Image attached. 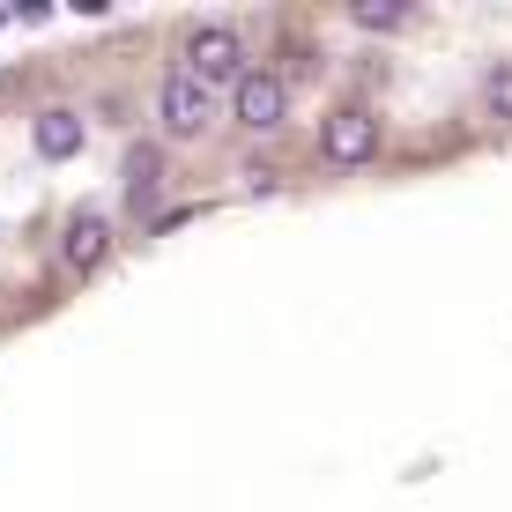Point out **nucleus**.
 Returning <instances> with one entry per match:
<instances>
[{
  "mask_svg": "<svg viewBox=\"0 0 512 512\" xmlns=\"http://www.w3.org/2000/svg\"><path fill=\"white\" fill-rule=\"evenodd\" d=\"M171 67L223 97V90H238V82H245V45H238L231 23H193L179 38V60H171Z\"/></svg>",
  "mask_w": 512,
  "mask_h": 512,
  "instance_id": "1",
  "label": "nucleus"
},
{
  "mask_svg": "<svg viewBox=\"0 0 512 512\" xmlns=\"http://www.w3.org/2000/svg\"><path fill=\"white\" fill-rule=\"evenodd\" d=\"M156 119H164V134H171V141H201V134H216V90H201L193 75L164 67V82H156Z\"/></svg>",
  "mask_w": 512,
  "mask_h": 512,
  "instance_id": "2",
  "label": "nucleus"
},
{
  "mask_svg": "<svg viewBox=\"0 0 512 512\" xmlns=\"http://www.w3.org/2000/svg\"><path fill=\"white\" fill-rule=\"evenodd\" d=\"M320 156L334 171H364L379 156V112H364V104H334L320 119Z\"/></svg>",
  "mask_w": 512,
  "mask_h": 512,
  "instance_id": "3",
  "label": "nucleus"
},
{
  "mask_svg": "<svg viewBox=\"0 0 512 512\" xmlns=\"http://www.w3.org/2000/svg\"><path fill=\"white\" fill-rule=\"evenodd\" d=\"M104 260H112V216H104V208H75V216L60 223V275L90 282Z\"/></svg>",
  "mask_w": 512,
  "mask_h": 512,
  "instance_id": "4",
  "label": "nucleus"
},
{
  "mask_svg": "<svg viewBox=\"0 0 512 512\" xmlns=\"http://www.w3.org/2000/svg\"><path fill=\"white\" fill-rule=\"evenodd\" d=\"M231 119L245 134H275L282 119H290V82L268 75V67H245V82L231 90Z\"/></svg>",
  "mask_w": 512,
  "mask_h": 512,
  "instance_id": "5",
  "label": "nucleus"
},
{
  "mask_svg": "<svg viewBox=\"0 0 512 512\" xmlns=\"http://www.w3.org/2000/svg\"><path fill=\"white\" fill-rule=\"evenodd\" d=\"M156 193H164V149H156V141H134L127 149V208L134 216H156Z\"/></svg>",
  "mask_w": 512,
  "mask_h": 512,
  "instance_id": "6",
  "label": "nucleus"
},
{
  "mask_svg": "<svg viewBox=\"0 0 512 512\" xmlns=\"http://www.w3.org/2000/svg\"><path fill=\"white\" fill-rule=\"evenodd\" d=\"M30 141H38V156H52V164H67V156L82 149V112H38V127H30Z\"/></svg>",
  "mask_w": 512,
  "mask_h": 512,
  "instance_id": "7",
  "label": "nucleus"
},
{
  "mask_svg": "<svg viewBox=\"0 0 512 512\" xmlns=\"http://www.w3.org/2000/svg\"><path fill=\"white\" fill-rule=\"evenodd\" d=\"M349 23H357V30H379V38H386V30H409L416 8H409V0H357V8H349Z\"/></svg>",
  "mask_w": 512,
  "mask_h": 512,
  "instance_id": "8",
  "label": "nucleus"
},
{
  "mask_svg": "<svg viewBox=\"0 0 512 512\" xmlns=\"http://www.w3.org/2000/svg\"><path fill=\"white\" fill-rule=\"evenodd\" d=\"M483 112H490V119H505V127H512V60H498V67L483 75Z\"/></svg>",
  "mask_w": 512,
  "mask_h": 512,
  "instance_id": "9",
  "label": "nucleus"
}]
</instances>
